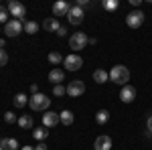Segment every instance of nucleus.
<instances>
[{
	"label": "nucleus",
	"mask_w": 152,
	"mask_h": 150,
	"mask_svg": "<svg viewBox=\"0 0 152 150\" xmlns=\"http://www.w3.org/2000/svg\"><path fill=\"white\" fill-rule=\"evenodd\" d=\"M110 79L118 83V85H128L130 81V71L126 65H114L112 71H110Z\"/></svg>",
	"instance_id": "obj_1"
},
{
	"label": "nucleus",
	"mask_w": 152,
	"mask_h": 150,
	"mask_svg": "<svg viewBox=\"0 0 152 150\" xmlns=\"http://www.w3.org/2000/svg\"><path fill=\"white\" fill-rule=\"evenodd\" d=\"M28 105L35 112H45V110H49V105H51V97H47L45 93H33L28 97Z\"/></svg>",
	"instance_id": "obj_2"
},
{
	"label": "nucleus",
	"mask_w": 152,
	"mask_h": 150,
	"mask_svg": "<svg viewBox=\"0 0 152 150\" xmlns=\"http://www.w3.org/2000/svg\"><path fill=\"white\" fill-rule=\"evenodd\" d=\"M87 43H89V39H87L85 33H73L71 39H69V47L73 49V51H81V49H85Z\"/></svg>",
	"instance_id": "obj_3"
},
{
	"label": "nucleus",
	"mask_w": 152,
	"mask_h": 150,
	"mask_svg": "<svg viewBox=\"0 0 152 150\" xmlns=\"http://www.w3.org/2000/svg\"><path fill=\"white\" fill-rule=\"evenodd\" d=\"M144 16H146V14L136 8V10H132V12L126 14V24H128L130 29H138V26H142V23H144Z\"/></svg>",
	"instance_id": "obj_4"
},
{
	"label": "nucleus",
	"mask_w": 152,
	"mask_h": 150,
	"mask_svg": "<svg viewBox=\"0 0 152 150\" xmlns=\"http://www.w3.org/2000/svg\"><path fill=\"white\" fill-rule=\"evenodd\" d=\"M8 12H10V16H14L16 20H20L23 23L24 20V14H26V8H24L20 2H16V0H12V2H8Z\"/></svg>",
	"instance_id": "obj_5"
},
{
	"label": "nucleus",
	"mask_w": 152,
	"mask_h": 150,
	"mask_svg": "<svg viewBox=\"0 0 152 150\" xmlns=\"http://www.w3.org/2000/svg\"><path fill=\"white\" fill-rule=\"evenodd\" d=\"M83 93H85V83H83L81 79L69 81V85H67V95H71V97H79V95H83Z\"/></svg>",
	"instance_id": "obj_6"
},
{
	"label": "nucleus",
	"mask_w": 152,
	"mask_h": 150,
	"mask_svg": "<svg viewBox=\"0 0 152 150\" xmlns=\"http://www.w3.org/2000/svg\"><path fill=\"white\" fill-rule=\"evenodd\" d=\"M4 33H6V37H18L20 33H23V23L20 20H16V18H12V20H8V23L4 24Z\"/></svg>",
	"instance_id": "obj_7"
},
{
	"label": "nucleus",
	"mask_w": 152,
	"mask_h": 150,
	"mask_svg": "<svg viewBox=\"0 0 152 150\" xmlns=\"http://www.w3.org/2000/svg\"><path fill=\"white\" fill-rule=\"evenodd\" d=\"M63 65H65V69L67 71H79L83 65V59L79 55H69V57L63 59Z\"/></svg>",
	"instance_id": "obj_8"
},
{
	"label": "nucleus",
	"mask_w": 152,
	"mask_h": 150,
	"mask_svg": "<svg viewBox=\"0 0 152 150\" xmlns=\"http://www.w3.org/2000/svg\"><path fill=\"white\" fill-rule=\"evenodd\" d=\"M83 16H85L83 8H79V6L75 4V6H71L69 14H67V20H69L71 24H81L83 23Z\"/></svg>",
	"instance_id": "obj_9"
},
{
	"label": "nucleus",
	"mask_w": 152,
	"mask_h": 150,
	"mask_svg": "<svg viewBox=\"0 0 152 150\" xmlns=\"http://www.w3.org/2000/svg\"><path fill=\"white\" fill-rule=\"evenodd\" d=\"M71 10L69 2H65V0H59V2H55L53 4V16L55 18H59V16H67Z\"/></svg>",
	"instance_id": "obj_10"
},
{
	"label": "nucleus",
	"mask_w": 152,
	"mask_h": 150,
	"mask_svg": "<svg viewBox=\"0 0 152 150\" xmlns=\"http://www.w3.org/2000/svg\"><path fill=\"white\" fill-rule=\"evenodd\" d=\"M120 100H122L124 104H132V102L136 100V87L124 85V87H122V93H120Z\"/></svg>",
	"instance_id": "obj_11"
},
{
	"label": "nucleus",
	"mask_w": 152,
	"mask_h": 150,
	"mask_svg": "<svg viewBox=\"0 0 152 150\" xmlns=\"http://www.w3.org/2000/svg\"><path fill=\"white\" fill-rule=\"evenodd\" d=\"M57 124H61L59 114H55V112H47V114H43V126H45V128H55Z\"/></svg>",
	"instance_id": "obj_12"
},
{
	"label": "nucleus",
	"mask_w": 152,
	"mask_h": 150,
	"mask_svg": "<svg viewBox=\"0 0 152 150\" xmlns=\"http://www.w3.org/2000/svg\"><path fill=\"white\" fill-rule=\"evenodd\" d=\"M94 150H112V138L110 136H97L94 142Z\"/></svg>",
	"instance_id": "obj_13"
},
{
	"label": "nucleus",
	"mask_w": 152,
	"mask_h": 150,
	"mask_svg": "<svg viewBox=\"0 0 152 150\" xmlns=\"http://www.w3.org/2000/svg\"><path fill=\"white\" fill-rule=\"evenodd\" d=\"M43 29H45V31H49V33H57L59 29H61V24H59V18H55V16H49V18H45V23H43Z\"/></svg>",
	"instance_id": "obj_14"
},
{
	"label": "nucleus",
	"mask_w": 152,
	"mask_h": 150,
	"mask_svg": "<svg viewBox=\"0 0 152 150\" xmlns=\"http://www.w3.org/2000/svg\"><path fill=\"white\" fill-rule=\"evenodd\" d=\"M63 79H65V71L63 69H51L49 71V81H51L53 85H59Z\"/></svg>",
	"instance_id": "obj_15"
},
{
	"label": "nucleus",
	"mask_w": 152,
	"mask_h": 150,
	"mask_svg": "<svg viewBox=\"0 0 152 150\" xmlns=\"http://www.w3.org/2000/svg\"><path fill=\"white\" fill-rule=\"evenodd\" d=\"M2 150H18V140L16 138H2L0 140Z\"/></svg>",
	"instance_id": "obj_16"
},
{
	"label": "nucleus",
	"mask_w": 152,
	"mask_h": 150,
	"mask_svg": "<svg viewBox=\"0 0 152 150\" xmlns=\"http://www.w3.org/2000/svg\"><path fill=\"white\" fill-rule=\"evenodd\" d=\"M59 118H61V124H63V126H71L73 120H75V116L71 114L69 110H63V112L59 114Z\"/></svg>",
	"instance_id": "obj_17"
},
{
	"label": "nucleus",
	"mask_w": 152,
	"mask_h": 150,
	"mask_svg": "<svg viewBox=\"0 0 152 150\" xmlns=\"http://www.w3.org/2000/svg\"><path fill=\"white\" fill-rule=\"evenodd\" d=\"M110 79V73L104 69H95L94 71V81L95 83H105V81Z\"/></svg>",
	"instance_id": "obj_18"
},
{
	"label": "nucleus",
	"mask_w": 152,
	"mask_h": 150,
	"mask_svg": "<svg viewBox=\"0 0 152 150\" xmlns=\"http://www.w3.org/2000/svg\"><path fill=\"white\" fill-rule=\"evenodd\" d=\"M47 136H49V128H45V126H41V128H37V130H33V138L39 140V142H43Z\"/></svg>",
	"instance_id": "obj_19"
},
{
	"label": "nucleus",
	"mask_w": 152,
	"mask_h": 150,
	"mask_svg": "<svg viewBox=\"0 0 152 150\" xmlns=\"http://www.w3.org/2000/svg\"><path fill=\"white\" fill-rule=\"evenodd\" d=\"M16 124H18L20 128H33V124H35V122H33V116L23 114L20 118H18V122H16Z\"/></svg>",
	"instance_id": "obj_20"
},
{
	"label": "nucleus",
	"mask_w": 152,
	"mask_h": 150,
	"mask_svg": "<svg viewBox=\"0 0 152 150\" xmlns=\"http://www.w3.org/2000/svg\"><path fill=\"white\" fill-rule=\"evenodd\" d=\"M12 104L16 105V108H24V105L28 104V97H26L24 93H16V95H14V100H12Z\"/></svg>",
	"instance_id": "obj_21"
},
{
	"label": "nucleus",
	"mask_w": 152,
	"mask_h": 150,
	"mask_svg": "<svg viewBox=\"0 0 152 150\" xmlns=\"http://www.w3.org/2000/svg\"><path fill=\"white\" fill-rule=\"evenodd\" d=\"M37 31H39V23H35V20H26L24 23V33L26 35H35Z\"/></svg>",
	"instance_id": "obj_22"
},
{
	"label": "nucleus",
	"mask_w": 152,
	"mask_h": 150,
	"mask_svg": "<svg viewBox=\"0 0 152 150\" xmlns=\"http://www.w3.org/2000/svg\"><path fill=\"white\" fill-rule=\"evenodd\" d=\"M107 120H110V112H107V110H99V112L95 114V122H97V124H105Z\"/></svg>",
	"instance_id": "obj_23"
},
{
	"label": "nucleus",
	"mask_w": 152,
	"mask_h": 150,
	"mask_svg": "<svg viewBox=\"0 0 152 150\" xmlns=\"http://www.w3.org/2000/svg\"><path fill=\"white\" fill-rule=\"evenodd\" d=\"M61 61H63V57H61V53H57V51L49 53V63H53V65H59Z\"/></svg>",
	"instance_id": "obj_24"
},
{
	"label": "nucleus",
	"mask_w": 152,
	"mask_h": 150,
	"mask_svg": "<svg viewBox=\"0 0 152 150\" xmlns=\"http://www.w3.org/2000/svg\"><path fill=\"white\" fill-rule=\"evenodd\" d=\"M53 93H55L57 97H61V95H65V93H67V87H65V85H61V83H59V85H53Z\"/></svg>",
	"instance_id": "obj_25"
},
{
	"label": "nucleus",
	"mask_w": 152,
	"mask_h": 150,
	"mask_svg": "<svg viewBox=\"0 0 152 150\" xmlns=\"http://www.w3.org/2000/svg\"><path fill=\"white\" fill-rule=\"evenodd\" d=\"M8 14H10V12H8V8L0 6V23H2V24H6V23H8Z\"/></svg>",
	"instance_id": "obj_26"
},
{
	"label": "nucleus",
	"mask_w": 152,
	"mask_h": 150,
	"mask_svg": "<svg viewBox=\"0 0 152 150\" xmlns=\"http://www.w3.org/2000/svg\"><path fill=\"white\" fill-rule=\"evenodd\" d=\"M4 122L6 124H14V122H18V118H16V114H12V112H6L4 114Z\"/></svg>",
	"instance_id": "obj_27"
},
{
	"label": "nucleus",
	"mask_w": 152,
	"mask_h": 150,
	"mask_svg": "<svg viewBox=\"0 0 152 150\" xmlns=\"http://www.w3.org/2000/svg\"><path fill=\"white\" fill-rule=\"evenodd\" d=\"M104 8H105V10H116V8H118V2H116V0H105V2H104Z\"/></svg>",
	"instance_id": "obj_28"
},
{
	"label": "nucleus",
	"mask_w": 152,
	"mask_h": 150,
	"mask_svg": "<svg viewBox=\"0 0 152 150\" xmlns=\"http://www.w3.org/2000/svg\"><path fill=\"white\" fill-rule=\"evenodd\" d=\"M6 63H8V55H6V51L0 49V67H4Z\"/></svg>",
	"instance_id": "obj_29"
},
{
	"label": "nucleus",
	"mask_w": 152,
	"mask_h": 150,
	"mask_svg": "<svg viewBox=\"0 0 152 150\" xmlns=\"http://www.w3.org/2000/svg\"><path fill=\"white\" fill-rule=\"evenodd\" d=\"M35 150H49V146L45 144V142H39V144L35 146Z\"/></svg>",
	"instance_id": "obj_30"
},
{
	"label": "nucleus",
	"mask_w": 152,
	"mask_h": 150,
	"mask_svg": "<svg viewBox=\"0 0 152 150\" xmlns=\"http://www.w3.org/2000/svg\"><path fill=\"white\" fill-rule=\"evenodd\" d=\"M65 35H67V29H65V26H61V29L57 31V37H65Z\"/></svg>",
	"instance_id": "obj_31"
},
{
	"label": "nucleus",
	"mask_w": 152,
	"mask_h": 150,
	"mask_svg": "<svg viewBox=\"0 0 152 150\" xmlns=\"http://www.w3.org/2000/svg\"><path fill=\"white\" fill-rule=\"evenodd\" d=\"M146 126H148V132H150V134H152V116H150V118H148V122H146Z\"/></svg>",
	"instance_id": "obj_32"
},
{
	"label": "nucleus",
	"mask_w": 152,
	"mask_h": 150,
	"mask_svg": "<svg viewBox=\"0 0 152 150\" xmlns=\"http://www.w3.org/2000/svg\"><path fill=\"white\" fill-rule=\"evenodd\" d=\"M20 150H35V148H33V146H23Z\"/></svg>",
	"instance_id": "obj_33"
},
{
	"label": "nucleus",
	"mask_w": 152,
	"mask_h": 150,
	"mask_svg": "<svg viewBox=\"0 0 152 150\" xmlns=\"http://www.w3.org/2000/svg\"><path fill=\"white\" fill-rule=\"evenodd\" d=\"M2 47H4V39H0V49H2Z\"/></svg>",
	"instance_id": "obj_34"
},
{
	"label": "nucleus",
	"mask_w": 152,
	"mask_h": 150,
	"mask_svg": "<svg viewBox=\"0 0 152 150\" xmlns=\"http://www.w3.org/2000/svg\"><path fill=\"white\" fill-rule=\"evenodd\" d=\"M0 150H2V146H0Z\"/></svg>",
	"instance_id": "obj_35"
}]
</instances>
